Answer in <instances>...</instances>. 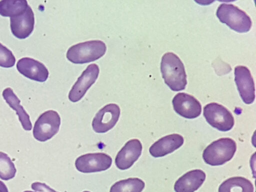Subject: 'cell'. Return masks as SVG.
Instances as JSON below:
<instances>
[{
    "instance_id": "obj_11",
    "label": "cell",
    "mask_w": 256,
    "mask_h": 192,
    "mask_svg": "<svg viewBox=\"0 0 256 192\" xmlns=\"http://www.w3.org/2000/svg\"><path fill=\"white\" fill-rule=\"evenodd\" d=\"M174 111L186 118H194L201 114L202 106L194 96L189 94L180 92L172 100Z\"/></svg>"
},
{
    "instance_id": "obj_22",
    "label": "cell",
    "mask_w": 256,
    "mask_h": 192,
    "mask_svg": "<svg viewBox=\"0 0 256 192\" xmlns=\"http://www.w3.org/2000/svg\"><path fill=\"white\" fill-rule=\"evenodd\" d=\"M16 58L12 52L0 43V66L8 68L13 66Z\"/></svg>"
},
{
    "instance_id": "obj_18",
    "label": "cell",
    "mask_w": 256,
    "mask_h": 192,
    "mask_svg": "<svg viewBox=\"0 0 256 192\" xmlns=\"http://www.w3.org/2000/svg\"><path fill=\"white\" fill-rule=\"evenodd\" d=\"M218 192H254V186L250 180L241 176L229 178L222 182Z\"/></svg>"
},
{
    "instance_id": "obj_3",
    "label": "cell",
    "mask_w": 256,
    "mask_h": 192,
    "mask_svg": "<svg viewBox=\"0 0 256 192\" xmlns=\"http://www.w3.org/2000/svg\"><path fill=\"white\" fill-rule=\"evenodd\" d=\"M236 150V144L234 140L228 138H220L206 147L202 158L209 165H222L232 158Z\"/></svg>"
},
{
    "instance_id": "obj_25",
    "label": "cell",
    "mask_w": 256,
    "mask_h": 192,
    "mask_svg": "<svg viewBox=\"0 0 256 192\" xmlns=\"http://www.w3.org/2000/svg\"><path fill=\"white\" fill-rule=\"evenodd\" d=\"M24 192H32V191H30V190H26Z\"/></svg>"
},
{
    "instance_id": "obj_19",
    "label": "cell",
    "mask_w": 256,
    "mask_h": 192,
    "mask_svg": "<svg viewBox=\"0 0 256 192\" xmlns=\"http://www.w3.org/2000/svg\"><path fill=\"white\" fill-rule=\"evenodd\" d=\"M144 186L145 184L142 180L137 178H128L114 183L110 192H142Z\"/></svg>"
},
{
    "instance_id": "obj_13",
    "label": "cell",
    "mask_w": 256,
    "mask_h": 192,
    "mask_svg": "<svg viewBox=\"0 0 256 192\" xmlns=\"http://www.w3.org/2000/svg\"><path fill=\"white\" fill-rule=\"evenodd\" d=\"M142 144L138 139H132L118 153L115 158L116 167L121 170L130 168L142 154Z\"/></svg>"
},
{
    "instance_id": "obj_17",
    "label": "cell",
    "mask_w": 256,
    "mask_h": 192,
    "mask_svg": "<svg viewBox=\"0 0 256 192\" xmlns=\"http://www.w3.org/2000/svg\"><path fill=\"white\" fill-rule=\"evenodd\" d=\"M2 96L10 106L16 110L24 129L26 130H30L32 125L30 116L20 104V100L12 89L7 88L4 90L2 92Z\"/></svg>"
},
{
    "instance_id": "obj_5",
    "label": "cell",
    "mask_w": 256,
    "mask_h": 192,
    "mask_svg": "<svg viewBox=\"0 0 256 192\" xmlns=\"http://www.w3.org/2000/svg\"><path fill=\"white\" fill-rule=\"evenodd\" d=\"M60 124V118L54 110L42 113L35 122L33 135L38 141L46 142L57 134Z\"/></svg>"
},
{
    "instance_id": "obj_6",
    "label": "cell",
    "mask_w": 256,
    "mask_h": 192,
    "mask_svg": "<svg viewBox=\"0 0 256 192\" xmlns=\"http://www.w3.org/2000/svg\"><path fill=\"white\" fill-rule=\"evenodd\" d=\"M203 114L208 124L220 131H228L234 126V118L231 112L218 103L207 104L204 108Z\"/></svg>"
},
{
    "instance_id": "obj_10",
    "label": "cell",
    "mask_w": 256,
    "mask_h": 192,
    "mask_svg": "<svg viewBox=\"0 0 256 192\" xmlns=\"http://www.w3.org/2000/svg\"><path fill=\"white\" fill-rule=\"evenodd\" d=\"M234 80L243 102L252 103L255 98V88L253 78L248 68L239 66L234 68Z\"/></svg>"
},
{
    "instance_id": "obj_2",
    "label": "cell",
    "mask_w": 256,
    "mask_h": 192,
    "mask_svg": "<svg viewBox=\"0 0 256 192\" xmlns=\"http://www.w3.org/2000/svg\"><path fill=\"white\" fill-rule=\"evenodd\" d=\"M106 44L99 40L80 42L70 47L66 53L68 60L76 64H82L96 60L106 52Z\"/></svg>"
},
{
    "instance_id": "obj_1",
    "label": "cell",
    "mask_w": 256,
    "mask_h": 192,
    "mask_svg": "<svg viewBox=\"0 0 256 192\" xmlns=\"http://www.w3.org/2000/svg\"><path fill=\"white\" fill-rule=\"evenodd\" d=\"M160 70L165 83L173 91L184 90L187 84L184 65L177 55L172 52L162 58Z\"/></svg>"
},
{
    "instance_id": "obj_7",
    "label": "cell",
    "mask_w": 256,
    "mask_h": 192,
    "mask_svg": "<svg viewBox=\"0 0 256 192\" xmlns=\"http://www.w3.org/2000/svg\"><path fill=\"white\" fill-rule=\"evenodd\" d=\"M112 158L104 153L86 154L78 158L75 166L78 170L83 173L104 171L109 168Z\"/></svg>"
},
{
    "instance_id": "obj_12",
    "label": "cell",
    "mask_w": 256,
    "mask_h": 192,
    "mask_svg": "<svg viewBox=\"0 0 256 192\" xmlns=\"http://www.w3.org/2000/svg\"><path fill=\"white\" fill-rule=\"evenodd\" d=\"M34 16L30 6L20 14L10 18L12 32L17 38L24 39L28 37L34 30Z\"/></svg>"
},
{
    "instance_id": "obj_9",
    "label": "cell",
    "mask_w": 256,
    "mask_h": 192,
    "mask_svg": "<svg viewBox=\"0 0 256 192\" xmlns=\"http://www.w3.org/2000/svg\"><path fill=\"white\" fill-rule=\"evenodd\" d=\"M98 74V65L91 64L88 66L72 86L68 94L69 100L74 102L80 100L95 82Z\"/></svg>"
},
{
    "instance_id": "obj_4",
    "label": "cell",
    "mask_w": 256,
    "mask_h": 192,
    "mask_svg": "<svg viewBox=\"0 0 256 192\" xmlns=\"http://www.w3.org/2000/svg\"><path fill=\"white\" fill-rule=\"evenodd\" d=\"M216 15L220 22L239 33L248 32L252 26L250 16L232 4H220L217 9Z\"/></svg>"
},
{
    "instance_id": "obj_24",
    "label": "cell",
    "mask_w": 256,
    "mask_h": 192,
    "mask_svg": "<svg viewBox=\"0 0 256 192\" xmlns=\"http://www.w3.org/2000/svg\"><path fill=\"white\" fill-rule=\"evenodd\" d=\"M0 192H8V189L6 184L0 180Z\"/></svg>"
},
{
    "instance_id": "obj_26",
    "label": "cell",
    "mask_w": 256,
    "mask_h": 192,
    "mask_svg": "<svg viewBox=\"0 0 256 192\" xmlns=\"http://www.w3.org/2000/svg\"><path fill=\"white\" fill-rule=\"evenodd\" d=\"M82 192H88V191H84Z\"/></svg>"
},
{
    "instance_id": "obj_20",
    "label": "cell",
    "mask_w": 256,
    "mask_h": 192,
    "mask_svg": "<svg viewBox=\"0 0 256 192\" xmlns=\"http://www.w3.org/2000/svg\"><path fill=\"white\" fill-rule=\"evenodd\" d=\"M28 6L26 0H0V14L10 18L16 16L23 12Z\"/></svg>"
},
{
    "instance_id": "obj_21",
    "label": "cell",
    "mask_w": 256,
    "mask_h": 192,
    "mask_svg": "<svg viewBox=\"0 0 256 192\" xmlns=\"http://www.w3.org/2000/svg\"><path fill=\"white\" fill-rule=\"evenodd\" d=\"M16 170L7 154L0 152V178L8 180L14 177Z\"/></svg>"
},
{
    "instance_id": "obj_15",
    "label": "cell",
    "mask_w": 256,
    "mask_h": 192,
    "mask_svg": "<svg viewBox=\"0 0 256 192\" xmlns=\"http://www.w3.org/2000/svg\"><path fill=\"white\" fill-rule=\"evenodd\" d=\"M184 139L179 134H173L164 136L154 143L150 148V154L154 158L162 157L180 148Z\"/></svg>"
},
{
    "instance_id": "obj_14",
    "label": "cell",
    "mask_w": 256,
    "mask_h": 192,
    "mask_svg": "<svg viewBox=\"0 0 256 192\" xmlns=\"http://www.w3.org/2000/svg\"><path fill=\"white\" fill-rule=\"evenodd\" d=\"M18 71L24 76L39 82H45L48 77V71L42 62L30 58H23L17 62Z\"/></svg>"
},
{
    "instance_id": "obj_16",
    "label": "cell",
    "mask_w": 256,
    "mask_h": 192,
    "mask_svg": "<svg viewBox=\"0 0 256 192\" xmlns=\"http://www.w3.org/2000/svg\"><path fill=\"white\" fill-rule=\"evenodd\" d=\"M206 177V174L201 170H190L176 181L174 190L176 192H194L202 185Z\"/></svg>"
},
{
    "instance_id": "obj_8",
    "label": "cell",
    "mask_w": 256,
    "mask_h": 192,
    "mask_svg": "<svg viewBox=\"0 0 256 192\" xmlns=\"http://www.w3.org/2000/svg\"><path fill=\"white\" fill-rule=\"evenodd\" d=\"M120 108L116 104H110L101 108L92 122L94 130L97 133H104L111 130L118 122L120 116Z\"/></svg>"
},
{
    "instance_id": "obj_23",
    "label": "cell",
    "mask_w": 256,
    "mask_h": 192,
    "mask_svg": "<svg viewBox=\"0 0 256 192\" xmlns=\"http://www.w3.org/2000/svg\"><path fill=\"white\" fill-rule=\"evenodd\" d=\"M31 188L32 190L40 192H56L44 183L35 182L32 184Z\"/></svg>"
}]
</instances>
